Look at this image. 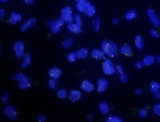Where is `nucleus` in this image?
Returning <instances> with one entry per match:
<instances>
[{
    "label": "nucleus",
    "mask_w": 160,
    "mask_h": 122,
    "mask_svg": "<svg viewBox=\"0 0 160 122\" xmlns=\"http://www.w3.org/2000/svg\"><path fill=\"white\" fill-rule=\"evenodd\" d=\"M61 19L67 23L71 24L73 21L72 9L70 7H65L61 10Z\"/></svg>",
    "instance_id": "obj_1"
},
{
    "label": "nucleus",
    "mask_w": 160,
    "mask_h": 122,
    "mask_svg": "<svg viewBox=\"0 0 160 122\" xmlns=\"http://www.w3.org/2000/svg\"><path fill=\"white\" fill-rule=\"evenodd\" d=\"M104 53L111 58L117 56L118 54V49L116 44L112 41L108 42V44Z\"/></svg>",
    "instance_id": "obj_2"
},
{
    "label": "nucleus",
    "mask_w": 160,
    "mask_h": 122,
    "mask_svg": "<svg viewBox=\"0 0 160 122\" xmlns=\"http://www.w3.org/2000/svg\"><path fill=\"white\" fill-rule=\"evenodd\" d=\"M102 69L105 74L108 75H112L116 72V67L109 59H106L102 64Z\"/></svg>",
    "instance_id": "obj_3"
},
{
    "label": "nucleus",
    "mask_w": 160,
    "mask_h": 122,
    "mask_svg": "<svg viewBox=\"0 0 160 122\" xmlns=\"http://www.w3.org/2000/svg\"><path fill=\"white\" fill-rule=\"evenodd\" d=\"M13 49L18 58H21L24 54V44L21 41H18L15 43Z\"/></svg>",
    "instance_id": "obj_4"
},
{
    "label": "nucleus",
    "mask_w": 160,
    "mask_h": 122,
    "mask_svg": "<svg viewBox=\"0 0 160 122\" xmlns=\"http://www.w3.org/2000/svg\"><path fill=\"white\" fill-rule=\"evenodd\" d=\"M147 14L149 19L153 23V25L155 27H159L160 25V21L158 16L151 9H148L147 11Z\"/></svg>",
    "instance_id": "obj_5"
},
{
    "label": "nucleus",
    "mask_w": 160,
    "mask_h": 122,
    "mask_svg": "<svg viewBox=\"0 0 160 122\" xmlns=\"http://www.w3.org/2000/svg\"><path fill=\"white\" fill-rule=\"evenodd\" d=\"M4 113L5 115L11 120L17 119V112L15 108L12 106H8L4 110Z\"/></svg>",
    "instance_id": "obj_6"
},
{
    "label": "nucleus",
    "mask_w": 160,
    "mask_h": 122,
    "mask_svg": "<svg viewBox=\"0 0 160 122\" xmlns=\"http://www.w3.org/2000/svg\"><path fill=\"white\" fill-rule=\"evenodd\" d=\"M119 76L121 82L124 83L128 80V77L126 75V73L124 70V68L121 65H118L116 67V72Z\"/></svg>",
    "instance_id": "obj_7"
},
{
    "label": "nucleus",
    "mask_w": 160,
    "mask_h": 122,
    "mask_svg": "<svg viewBox=\"0 0 160 122\" xmlns=\"http://www.w3.org/2000/svg\"><path fill=\"white\" fill-rule=\"evenodd\" d=\"M76 7L77 10L81 13H84L89 7L91 5V3L88 1L86 0H81L76 1Z\"/></svg>",
    "instance_id": "obj_8"
},
{
    "label": "nucleus",
    "mask_w": 160,
    "mask_h": 122,
    "mask_svg": "<svg viewBox=\"0 0 160 122\" xmlns=\"http://www.w3.org/2000/svg\"><path fill=\"white\" fill-rule=\"evenodd\" d=\"M98 91L99 93L104 92L108 88V82L104 78H100L97 81Z\"/></svg>",
    "instance_id": "obj_9"
},
{
    "label": "nucleus",
    "mask_w": 160,
    "mask_h": 122,
    "mask_svg": "<svg viewBox=\"0 0 160 122\" xmlns=\"http://www.w3.org/2000/svg\"><path fill=\"white\" fill-rule=\"evenodd\" d=\"M36 24V20L34 18H31L26 21L21 26V30L22 32H26V31L30 28L33 27Z\"/></svg>",
    "instance_id": "obj_10"
},
{
    "label": "nucleus",
    "mask_w": 160,
    "mask_h": 122,
    "mask_svg": "<svg viewBox=\"0 0 160 122\" xmlns=\"http://www.w3.org/2000/svg\"><path fill=\"white\" fill-rule=\"evenodd\" d=\"M62 73V71L60 69L57 68H52L49 70V74L51 78L54 80H57L61 76Z\"/></svg>",
    "instance_id": "obj_11"
},
{
    "label": "nucleus",
    "mask_w": 160,
    "mask_h": 122,
    "mask_svg": "<svg viewBox=\"0 0 160 122\" xmlns=\"http://www.w3.org/2000/svg\"><path fill=\"white\" fill-rule=\"evenodd\" d=\"M121 54L126 55L127 57H131L133 55V52L130 46L128 44H124L123 45L120 50Z\"/></svg>",
    "instance_id": "obj_12"
},
{
    "label": "nucleus",
    "mask_w": 160,
    "mask_h": 122,
    "mask_svg": "<svg viewBox=\"0 0 160 122\" xmlns=\"http://www.w3.org/2000/svg\"><path fill=\"white\" fill-rule=\"evenodd\" d=\"M63 25V21L60 19L55 21L51 27V30L53 33H58L61 29V27Z\"/></svg>",
    "instance_id": "obj_13"
},
{
    "label": "nucleus",
    "mask_w": 160,
    "mask_h": 122,
    "mask_svg": "<svg viewBox=\"0 0 160 122\" xmlns=\"http://www.w3.org/2000/svg\"><path fill=\"white\" fill-rule=\"evenodd\" d=\"M22 16L20 13H17L15 11H13L11 14L10 18V24L11 25L17 24L18 22L21 20Z\"/></svg>",
    "instance_id": "obj_14"
},
{
    "label": "nucleus",
    "mask_w": 160,
    "mask_h": 122,
    "mask_svg": "<svg viewBox=\"0 0 160 122\" xmlns=\"http://www.w3.org/2000/svg\"><path fill=\"white\" fill-rule=\"evenodd\" d=\"M81 88L87 92H91L93 91L95 87L89 80H85L81 84Z\"/></svg>",
    "instance_id": "obj_15"
},
{
    "label": "nucleus",
    "mask_w": 160,
    "mask_h": 122,
    "mask_svg": "<svg viewBox=\"0 0 160 122\" xmlns=\"http://www.w3.org/2000/svg\"><path fill=\"white\" fill-rule=\"evenodd\" d=\"M67 28L71 32L74 34H80L82 32V30L81 27L76 24H69Z\"/></svg>",
    "instance_id": "obj_16"
},
{
    "label": "nucleus",
    "mask_w": 160,
    "mask_h": 122,
    "mask_svg": "<svg viewBox=\"0 0 160 122\" xmlns=\"http://www.w3.org/2000/svg\"><path fill=\"white\" fill-rule=\"evenodd\" d=\"M82 97V94L79 91L71 90L69 93V98L70 100L73 102L78 101Z\"/></svg>",
    "instance_id": "obj_17"
},
{
    "label": "nucleus",
    "mask_w": 160,
    "mask_h": 122,
    "mask_svg": "<svg viewBox=\"0 0 160 122\" xmlns=\"http://www.w3.org/2000/svg\"><path fill=\"white\" fill-rule=\"evenodd\" d=\"M91 56L97 60H101L105 58L104 53L98 49H94L91 53Z\"/></svg>",
    "instance_id": "obj_18"
},
{
    "label": "nucleus",
    "mask_w": 160,
    "mask_h": 122,
    "mask_svg": "<svg viewBox=\"0 0 160 122\" xmlns=\"http://www.w3.org/2000/svg\"><path fill=\"white\" fill-rule=\"evenodd\" d=\"M99 110L101 114L106 115L110 112V107L106 101H103L99 105Z\"/></svg>",
    "instance_id": "obj_19"
},
{
    "label": "nucleus",
    "mask_w": 160,
    "mask_h": 122,
    "mask_svg": "<svg viewBox=\"0 0 160 122\" xmlns=\"http://www.w3.org/2000/svg\"><path fill=\"white\" fill-rule=\"evenodd\" d=\"M135 45L138 50H141L144 46L143 42L142 37L140 35H137L135 38Z\"/></svg>",
    "instance_id": "obj_20"
},
{
    "label": "nucleus",
    "mask_w": 160,
    "mask_h": 122,
    "mask_svg": "<svg viewBox=\"0 0 160 122\" xmlns=\"http://www.w3.org/2000/svg\"><path fill=\"white\" fill-rule=\"evenodd\" d=\"M155 57L152 55H147L143 59V63L145 66H150L155 63Z\"/></svg>",
    "instance_id": "obj_21"
},
{
    "label": "nucleus",
    "mask_w": 160,
    "mask_h": 122,
    "mask_svg": "<svg viewBox=\"0 0 160 122\" xmlns=\"http://www.w3.org/2000/svg\"><path fill=\"white\" fill-rule=\"evenodd\" d=\"M89 54V51L87 49L83 48L81 50L77 51L76 52V56L77 58L84 59Z\"/></svg>",
    "instance_id": "obj_22"
},
{
    "label": "nucleus",
    "mask_w": 160,
    "mask_h": 122,
    "mask_svg": "<svg viewBox=\"0 0 160 122\" xmlns=\"http://www.w3.org/2000/svg\"><path fill=\"white\" fill-rule=\"evenodd\" d=\"M138 16V13L135 10H131L130 11H128L126 13L125 17L127 20H131L137 18Z\"/></svg>",
    "instance_id": "obj_23"
},
{
    "label": "nucleus",
    "mask_w": 160,
    "mask_h": 122,
    "mask_svg": "<svg viewBox=\"0 0 160 122\" xmlns=\"http://www.w3.org/2000/svg\"><path fill=\"white\" fill-rule=\"evenodd\" d=\"M160 85L156 82H152L150 84V91L152 93L160 92Z\"/></svg>",
    "instance_id": "obj_24"
},
{
    "label": "nucleus",
    "mask_w": 160,
    "mask_h": 122,
    "mask_svg": "<svg viewBox=\"0 0 160 122\" xmlns=\"http://www.w3.org/2000/svg\"><path fill=\"white\" fill-rule=\"evenodd\" d=\"M31 64V60H30V55L27 53L24 55V60L21 64V67L23 68L29 67Z\"/></svg>",
    "instance_id": "obj_25"
},
{
    "label": "nucleus",
    "mask_w": 160,
    "mask_h": 122,
    "mask_svg": "<svg viewBox=\"0 0 160 122\" xmlns=\"http://www.w3.org/2000/svg\"><path fill=\"white\" fill-rule=\"evenodd\" d=\"M96 10L95 7L91 4L84 12V14L88 17H93L96 14Z\"/></svg>",
    "instance_id": "obj_26"
},
{
    "label": "nucleus",
    "mask_w": 160,
    "mask_h": 122,
    "mask_svg": "<svg viewBox=\"0 0 160 122\" xmlns=\"http://www.w3.org/2000/svg\"><path fill=\"white\" fill-rule=\"evenodd\" d=\"M100 25V20L99 18H96L93 20L92 23V27L95 32H97L99 30Z\"/></svg>",
    "instance_id": "obj_27"
},
{
    "label": "nucleus",
    "mask_w": 160,
    "mask_h": 122,
    "mask_svg": "<svg viewBox=\"0 0 160 122\" xmlns=\"http://www.w3.org/2000/svg\"><path fill=\"white\" fill-rule=\"evenodd\" d=\"M57 97L61 99H65L67 97V92L65 89H60L57 92Z\"/></svg>",
    "instance_id": "obj_28"
},
{
    "label": "nucleus",
    "mask_w": 160,
    "mask_h": 122,
    "mask_svg": "<svg viewBox=\"0 0 160 122\" xmlns=\"http://www.w3.org/2000/svg\"><path fill=\"white\" fill-rule=\"evenodd\" d=\"M32 86V84L30 82H20L18 84V87L20 89H26Z\"/></svg>",
    "instance_id": "obj_29"
},
{
    "label": "nucleus",
    "mask_w": 160,
    "mask_h": 122,
    "mask_svg": "<svg viewBox=\"0 0 160 122\" xmlns=\"http://www.w3.org/2000/svg\"><path fill=\"white\" fill-rule=\"evenodd\" d=\"M106 122H123L122 119L116 116H114L110 115V116H108L106 120Z\"/></svg>",
    "instance_id": "obj_30"
},
{
    "label": "nucleus",
    "mask_w": 160,
    "mask_h": 122,
    "mask_svg": "<svg viewBox=\"0 0 160 122\" xmlns=\"http://www.w3.org/2000/svg\"><path fill=\"white\" fill-rule=\"evenodd\" d=\"M76 53L74 52H71L67 55V60L69 63H74L77 60Z\"/></svg>",
    "instance_id": "obj_31"
},
{
    "label": "nucleus",
    "mask_w": 160,
    "mask_h": 122,
    "mask_svg": "<svg viewBox=\"0 0 160 122\" xmlns=\"http://www.w3.org/2000/svg\"><path fill=\"white\" fill-rule=\"evenodd\" d=\"M16 79L19 82H29V79L27 76L22 74H18L16 76Z\"/></svg>",
    "instance_id": "obj_32"
},
{
    "label": "nucleus",
    "mask_w": 160,
    "mask_h": 122,
    "mask_svg": "<svg viewBox=\"0 0 160 122\" xmlns=\"http://www.w3.org/2000/svg\"><path fill=\"white\" fill-rule=\"evenodd\" d=\"M73 43V41L72 40L71 38H69L67 40L65 41L64 42H63L62 43V47L64 49H66L69 46H72Z\"/></svg>",
    "instance_id": "obj_33"
},
{
    "label": "nucleus",
    "mask_w": 160,
    "mask_h": 122,
    "mask_svg": "<svg viewBox=\"0 0 160 122\" xmlns=\"http://www.w3.org/2000/svg\"><path fill=\"white\" fill-rule=\"evenodd\" d=\"M57 84V82H56L54 80H50L48 82V85H49V88L54 91H56L57 90V88H56Z\"/></svg>",
    "instance_id": "obj_34"
},
{
    "label": "nucleus",
    "mask_w": 160,
    "mask_h": 122,
    "mask_svg": "<svg viewBox=\"0 0 160 122\" xmlns=\"http://www.w3.org/2000/svg\"><path fill=\"white\" fill-rule=\"evenodd\" d=\"M139 115L141 118H145L148 115V110L146 108H143L140 111Z\"/></svg>",
    "instance_id": "obj_35"
},
{
    "label": "nucleus",
    "mask_w": 160,
    "mask_h": 122,
    "mask_svg": "<svg viewBox=\"0 0 160 122\" xmlns=\"http://www.w3.org/2000/svg\"><path fill=\"white\" fill-rule=\"evenodd\" d=\"M1 100L4 105L8 104L9 100V94L7 92H4L1 96Z\"/></svg>",
    "instance_id": "obj_36"
},
{
    "label": "nucleus",
    "mask_w": 160,
    "mask_h": 122,
    "mask_svg": "<svg viewBox=\"0 0 160 122\" xmlns=\"http://www.w3.org/2000/svg\"><path fill=\"white\" fill-rule=\"evenodd\" d=\"M75 20L76 22V24L79 26L82 25V20L81 19V17H80V15L78 14H76L75 16Z\"/></svg>",
    "instance_id": "obj_37"
},
{
    "label": "nucleus",
    "mask_w": 160,
    "mask_h": 122,
    "mask_svg": "<svg viewBox=\"0 0 160 122\" xmlns=\"http://www.w3.org/2000/svg\"><path fill=\"white\" fill-rule=\"evenodd\" d=\"M135 67L137 69H141L144 66L143 62L141 61H137L135 64Z\"/></svg>",
    "instance_id": "obj_38"
},
{
    "label": "nucleus",
    "mask_w": 160,
    "mask_h": 122,
    "mask_svg": "<svg viewBox=\"0 0 160 122\" xmlns=\"http://www.w3.org/2000/svg\"><path fill=\"white\" fill-rule=\"evenodd\" d=\"M153 111L157 115H160V105H156L153 107Z\"/></svg>",
    "instance_id": "obj_39"
},
{
    "label": "nucleus",
    "mask_w": 160,
    "mask_h": 122,
    "mask_svg": "<svg viewBox=\"0 0 160 122\" xmlns=\"http://www.w3.org/2000/svg\"><path fill=\"white\" fill-rule=\"evenodd\" d=\"M150 34L152 35V36L153 37H155L156 38H160V35L159 34L157 33V32H156V30H151L150 31Z\"/></svg>",
    "instance_id": "obj_40"
},
{
    "label": "nucleus",
    "mask_w": 160,
    "mask_h": 122,
    "mask_svg": "<svg viewBox=\"0 0 160 122\" xmlns=\"http://www.w3.org/2000/svg\"><path fill=\"white\" fill-rule=\"evenodd\" d=\"M5 15V10H4V9H1L0 10V18H1V19H2L4 17Z\"/></svg>",
    "instance_id": "obj_41"
},
{
    "label": "nucleus",
    "mask_w": 160,
    "mask_h": 122,
    "mask_svg": "<svg viewBox=\"0 0 160 122\" xmlns=\"http://www.w3.org/2000/svg\"><path fill=\"white\" fill-rule=\"evenodd\" d=\"M37 120H38V122H45V121H46V117H45L44 116L41 115V116H38V118H37Z\"/></svg>",
    "instance_id": "obj_42"
},
{
    "label": "nucleus",
    "mask_w": 160,
    "mask_h": 122,
    "mask_svg": "<svg viewBox=\"0 0 160 122\" xmlns=\"http://www.w3.org/2000/svg\"><path fill=\"white\" fill-rule=\"evenodd\" d=\"M113 22L114 25H118L119 23V19L117 17H114L113 19Z\"/></svg>",
    "instance_id": "obj_43"
},
{
    "label": "nucleus",
    "mask_w": 160,
    "mask_h": 122,
    "mask_svg": "<svg viewBox=\"0 0 160 122\" xmlns=\"http://www.w3.org/2000/svg\"><path fill=\"white\" fill-rule=\"evenodd\" d=\"M142 90L140 89V88H137L136 91H135V94H137V95H140L141 93H142Z\"/></svg>",
    "instance_id": "obj_44"
},
{
    "label": "nucleus",
    "mask_w": 160,
    "mask_h": 122,
    "mask_svg": "<svg viewBox=\"0 0 160 122\" xmlns=\"http://www.w3.org/2000/svg\"><path fill=\"white\" fill-rule=\"evenodd\" d=\"M34 1L33 0H27V1H24V3L27 5H30V4H33L34 3Z\"/></svg>",
    "instance_id": "obj_45"
},
{
    "label": "nucleus",
    "mask_w": 160,
    "mask_h": 122,
    "mask_svg": "<svg viewBox=\"0 0 160 122\" xmlns=\"http://www.w3.org/2000/svg\"><path fill=\"white\" fill-rule=\"evenodd\" d=\"M155 97H156V98H158V99H159L160 97V92H158L155 93Z\"/></svg>",
    "instance_id": "obj_46"
},
{
    "label": "nucleus",
    "mask_w": 160,
    "mask_h": 122,
    "mask_svg": "<svg viewBox=\"0 0 160 122\" xmlns=\"http://www.w3.org/2000/svg\"><path fill=\"white\" fill-rule=\"evenodd\" d=\"M156 60H157V62L159 63H160V56L159 55V56H157V57H156Z\"/></svg>",
    "instance_id": "obj_47"
},
{
    "label": "nucleus",
    "mask_w": 160,
    "mask_h": 122,
    "mask_svg": "<svg viewBox=\"0 0 160 122\" xmlns=\"http://www.w3.org/2000/svg\"><path fill=\"white\" fill-rule=\"evenodd\" d=\"M1 2H2V3H4V2H8V1H1Z\"/></svg>",
    "instance_id": "obj_48"
}]
</instances>
